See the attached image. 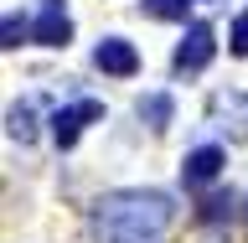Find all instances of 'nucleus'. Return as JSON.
Wrapping results in <instances>:
<instances>
[{"label": "nucleus", "instance_id": "1", "mask_svg": "<svg viewBox=\"0 0 248 243\" xmlns=\"http://www.w3.org/2000/svg\"><path fill=\"white\" fill-rule=\"evenodd\" d=\"M170 223H176V197L170 192H155V186L150 192L145 186L108 192L93 207V228L104 233V238H114V243H155Z\"/></svg>", "mask_w": 248, "mask_h": 243}, {"label": "nucleus", "instance_id": "2", "mask_svg": "<svg viewBox=\"0 0 248 243\" xmlns=\"http://www.w3.org/2000/svg\"><path fill=\"white\" fill-rule=\"evenodd\" d=\"M207 114H212V124H217V130H222L228 140L248 145V93H238V88H222V93H212Z\"/></svg>", "mask_w": 248, "mask_h": 243}, {"label": "nucleus", "instance_id": "3", "mask_svg": "<svg viewBox=\"0 0 248 243\" xmlns=\"http://www.w3.org/2000/svg\"><path fill=\"white\" fill-rule=\"evenodd\" d=\"M93 119H104V104H98V98H78V104H67V109L52 114V140H57L62 150H73L78 135H83Z\"/></svg>", "mask_w": 248, "mask_h": 243}, {"label": "nucleus", "instance_id": "4", "mask_svg": "<svg viewBox=\"0 0 248 243\" xmlns=\"http://www.w3.org/2000/svg\"><path fill=\"white\" fill-rule=\"evenodd\" d=\"M212 52H217V36H212V26H186V36H181V47H176V73H202L207 62H212Z\"/></svg>", "mask_w": 248, "mask_h": 243}, {"label": "nucleus", "instance_id": "5", "mask_svg": "<svg viewBox=\"0 0 248 243\" xmlns=\"http://www.w3.org/2000/svg\"><path fill=\"white\" fill-rule=\"evenodd\" d=\"M31 36H36L42 47H67V36H73V16H67V5H62V0H42Z\"/></svg>", "mask_w": 248, "mask_h": 243}, {"label": "nucleus", "instance_id": "6", "mask_svg": "<svg viewBox=\"0 0 248 243\" xmlns=\"http://www.w3.org/2000/svg\"><path fill=\"white\" fill-rule=\"evenodd\" d=\"M93 62H98V73H108V78H135V67H140L135 47L124 42V36H104V42L93 47Z\"/></svg>", "mask_w": 248, "mask_h": 243}, {"label": "nucleus", "instance_id": "7", "mask_svg": "<svg viewBox=\"0 0 248 243\" xmlns=\"http://www.w3.org/2000/svg\"><path fill=\"white\" fill-rule=\"evenodd\" d=\"M222 161H228V155L217 150V145H197V150H186V161H181V181H186V186H207V181H217V176H222Z\"/></svg>", "mask_w": 248, "mask_h": 243}, {"label": "nucleus", "instance_id": "8", "mask_svg": "<svg viewBox=\"0 0 248 243\" xmlns=\"http://www.w3.org/2000/svg\"><path fill=\"white\" fill-rule=\"evenodd\" d=\"M5 135L16 140V145H31L36 140V104H11V114H5Z\"/></svg>", "mask_w": 248, "mask_h": 243}, {"label": "nucleus", "instance_id": "9", "mask_svg": "<svg viewBox=\"0 0 248 243\" xmlns=\"http://www.w3.org/2000/svg\"><path fill=\"white\" fill-rule=\"evenodd\" d=\"M170 114H176V104H170L166 93H145V98H140V119L150 124V130H166Z\"/></svg>", "mask_w": 248, "mask_h": 243}, {"label": "nucleus", "instance_id": "10", "mask_svg": "<svg viewBox=\"0 0 248 243\" xmlns=\"http://www.w3.org/2000/svg\"><path fill=\"white\" fill-rule=\"evenodd\" d=\"M191 5H197V0H140V11L155 16V21H186Z\"/></svg>", "mask_w": 248, "mask_h": 243}, {"label": "nucleus", "instance_id": "11", "mask_svg": "<svg viewBox=\"0 0 248 243\" xmlns=\"http://www.w3.org/2000/svg\"><path fill=\"white\" fill-rule=\"evenodd\" d=\"M232 207H238L232 192H207V197H202V223H228Z\"/></svg>", "mask_w": 248, "mask_h": 243}, {"label": "nucleus", "instance_id": "12", "mask_svg": "<svg viewBox=\"0 0 248 243\" xmlns=\"http://www.w3.org/2000/svg\"><path fill=\"white\" fill-rule=\"evenodd\" d=\"M228 42H232V57H248V11L232 21V36H228Z\"/></svg>", "mask_w": 248, "mask_h": 243}, {"label": "nucleus", "instance_id": "13", "mask_svg": "<svg viewBox=\"0 0 248 243\" xmlns=\"http://www.w3.org/2000/svg\"><path fill=\"white\" fill-rule=\"evenodd\" d=\"M21 36H26V21L21 16H5V42L0 47H21Z\"/></svg>", "mask_w": 248, "mask_h": 243}, {"label": "nucleus", "instance_id": "14", "mask_svg": "<svg viewBox=\"0 0 248 243\" xmlns=\"http://www.w3.org/2000/svg\"><path fill=\"white\" fill-rule=\"evenodd\" d=\"M243 217H248V197H243Z\"/></svg>", "mask_w": 248, "mask_h": 243}]
</instances>
